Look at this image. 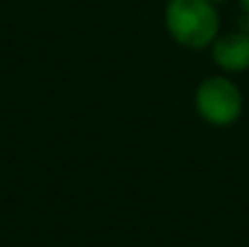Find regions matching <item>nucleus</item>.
I'll use <instances>...</instances> for the list:
<instances>
[{
	"label": "nucleus",
	"instance_id": "1",
	"mask_svg": "<svg viewBox=\"0 0 249 247\" xmlns=\"http://www.w3.org/2000/svg\"><path fill=\"white\" fill-rule=\"evenodd\" d=\"M162 19L169 39L189 51L211 49L223 32L218 5L211 0H167Z\"/></svg>",
	"mask_w": 249,
	"mask_h": 247
},
{
	"label": "nucleus",
	"instance_id": "2",
	"mask_svg": "<svg viewBox=\"0 0 249 247\" xmlns=\"http://www.w3.org/2000/svg\"><path fill=\"white\" fill-rule=\"evenodd\" d=\"M194 109L198 119L213 129H228L245 114V95L232 76H208L194 90Z\"/></svg>",
	"mask_w": 249,
	"mask_h": 247
},
{
	"label": "nucleus",
	"instance_id": "3",
	"mask_svg": "<svg viewBox=\"0 0 249 247\" xmlns=\"http://www.w3.org/2000/svg\"><path fill=\"white\" fill-rule=\"evenodd\" d=\"M211 61L220 73L240 76L249 71V32L235 29V32H220L218 39L211 44Z\"/></svg>",
	"mask_w": 249,
	"mask_h": 247
},
{
	"label": "nucleus",
	"instance_id": "4",
	"mask_svg": "<svg viewBox=\"0 0 249 247\" xmlns=\"http://www.w3.org/2000/svg\"><path fill=\"white\" fill-rule=\"evenodd\" d=\"M237 2H240V7H242V12H245V15H247V17H249V0H237Z\"/></svg>",
	"mask_w": 249,
	"mask_h": 247
},
{
	"label": "nucleus",
	"instance_id": "5",
	"mask_svg": "<svg viewBox=\"0 0 249 247\" xmlns=\"http://www.w3.org/2000/svg\"><path fill=\"white\" fill-rule=\"evenodd\" d=\"M211 2H215V5H220V2H230V0H211Z\"/></svg>",
	"mask_w": 249,
	"mask_h": 247
}]
</instances>
